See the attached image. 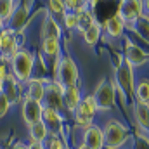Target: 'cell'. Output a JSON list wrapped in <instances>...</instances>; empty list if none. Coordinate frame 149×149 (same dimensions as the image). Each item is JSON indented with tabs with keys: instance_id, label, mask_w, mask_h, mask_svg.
<instances>
[{
	"instance_id": "24",
	"label": "cell",
	"mask_w": 149,
	"mask_h": 149,
	"mask_svg": "<svg viewBox=\"0 0 149 149\" xmlns=\"http://www.w3.org/2000/svg\"><path fill=\"white\" fill-rule=\"evenodd\" d=\"M134 94H135L137 102L148 104V101H149V81H148V78H141V80L134 85Z\"/></svg>"
},
{
	"instance_id": "35",
	"label": "cell",
	"mask_w": 149,
	"mask_h": 149,
	"mask_svg": "<svg viewBox=\"0 0 149 149\" xmlns=\"http://www.w3.org/2000/svg\"><path fill=\"white\" fill-rule=\"evenodd\" d=\"M76 149H87V148H85V146H81V144H80V146H78V148H76Z\"/></svg>"
},
{
	"instance_id": "26",
	"label": "cell",
	"mask_w": 149,
	"mask_h": 149,
	"mask_svg": "<svg viewBox=\"0 0 149 149\" xmlns=\"http://www.w3.org/2000/svg\"><path fill=\"white\" fill-rule=\"evenodd\" d=\"M17 2H12V0H0V19L2 21H9L14 9H16Z\"/></svg>"
},
{
	"instance_id": "5",
	"label": "cell",
	"mask_w": 149,
	"mask_h": 149,
	"mask_svg": "<svg viewBox=\"0 0 149 149\" xmlns=\"http://www.w3.org/2000/svg\"><path fill=\"white\" fill-rule=\"evenodd\" d=\"M63 92L64 88L54 81V80H47L45 81V90H43V97H42V108H50L61 113L63 109Z\"/></svg>"
},
{
	"instance_id": "9",
	"label": "cell",
	"mask_w": 149,
	"mask_h": 149,
	"mask_svg": "<svg viewBox=\"0 0 149 149\" xmlns=\"http://www.w3.org/2000/svg\"><path fill=\"white\" fill-rule=\"evenodd\" d=\"M17 50L19 49H17V35H16V31L10 30V28H3L0 31V57L9 63L16 56Z\"/></svg>"
},
{
	"instance_id": "29",
	"label": "cell",
	"mask_w": 149,
	"mask_h": 149,
	"mask_svg": "<svg viewBox=\"0 0 149 149\" xmlns=\"http://www.w3.org/2000/svg\"><path fill=\"white\" fill-rule=\"evenodd\" d=\"M76 21H78L76 12H70V10H66V12L63 14V23H64V26H66L68 30H76Z\"/></svg>"
},
{
	"instance_id": "2",
	"label": "cell",
	"mask_w": 149,
	"mask_h": 149,
	"mask_svg": "<svg viewBox=\"0 0 149 149\" xmlns=\"http://www.w3.org/2000/svg\"><path fill=\"white\" fill-rule=\"evenodd\" d=\"M80 71L78 66L71 57L64 56V57H57L56 59V71H54V81H57L63 88L66 87H74L78 83Z\"/></svg>"
},
{
	"instance_id": "10",
	"label": "cell",
	"mask_w": 149,
	"mask_h": 149,
	"mask_svg": "<svg viewBox=\"0 0 149 149\" xmlns=\"http://www.w3.org/2000/svg\"><path fill=\"white\" fill-rule=\"evenodd\" d=\"M0 92L7 97V101L10 102V106L21 102V94H23V85L12 76V74H5L0 80Z\"/></svg>"
},
{
	"instance_id": "22",
	"label": "cell",
	"mask_w": 149,
	"mask_h": 149,
	"mask_svg": "<svg viewBox=\"0 0 149 149\" xmlns=\"http://www.w3.org/2000/svg\"><path fill=\"white\" fill-rule=\"evenodd\" d=\"M104 28H106V31H108V35L113 38H121L123 37V31H125V24L120 21V17L114 14L111 16L106 23H104Z\"/></svg>"
},
{
	"instance_id": "1",
	"label": "cell",
	"mask_w": 149,
	"mask_h": 149,
	"mask_svg": "<svg viewBox=\"0 0 149 149\" xmlns=\"http://www.w3.org/2000/svg\"><path fill=\"white\" fill-rule=\"evenodd\" d=\"M35 66V56L33 52L26 50V49H19L16 52V56L9 61V73L12 74L21 85L24 81H28L31 78V71Z\"/></svg>"
},
{
	"instance_id": "4",
	"label": "cell",
	"mask_w": 149,
	"mask_h": 149,
	"mask_svg": "<svg viewBox=\"0 0 149 149\" xmlns=\"http://www.w3.org/2000/svg\"><path fill=\"white\" fill-rule=\"evenodd\" d=\"M92 97H94V102H95L97 111H109V109H113L114 97H116V85H114V81L113 80H108V78L102 80L95 87Z\"/></svg>"
},
{
	"instance_id": "32",
	"label": "cell",
	"mask_w": 149,
	"mask_h": 149,
	"mask_svg": "<svg viewBox=\"0 0 149 149\" xmlns=\"http://www.w3.org/2000/svg\"><path fill=\"white\" fill-rule=\"evenodd\" d=\"M28 149H45L43 144H38V142H30V144H26Z\"/></svg>"
},
{
	"instance_id": "31",
	"label": "cell",
	"mask_w": 149,
	"mask_h": 149,
	"mask_svg": "<svg viewBox=\"0 0 149 149\" xmlns=\"http://www.w3.org/2000/svg\"><path fill=\"white\" fill-rule=\"evenodd\" d=\"M5 74H9V63L0 57V80H2Z\"/></svg>"
},
{
	"instance_id": "7",
	"label": "cell",
	"mask_w": 149,
	"mask_h": 149,
	"mask_svg": "<svg viewBox=\"0 0 149 149\" xmlns=\"http://www.w3.org/2000/svg\"><path fill=\"white\" fill-rule=\"evenodd\" d=\"M97 113V108H95V102H94V97L92 95H85L81 97L78 108L74 109V118H76V123L81 125L83 128L85 127H90L92 121H94V116Z\"/></svg>"
},
{
	"instance_id": "11",
	"label": "cell",
	"mask_w": 149,
	"mask_h": 149,
	"mask_svg": "<svg viewBox=\"0 0 149 149\" xmlns=\"http://www.w3.org/2000/svg\"><path fill=\"white\" fill-rule=\"evenodd\" d=\"M40 121L45 125V128L49 130L50 135H59L61 130H63V114L56 109H50V108H42V116H40Z\"/></svg>"
},
{
	"instance_id": "12",
	"label": "cell",
	"mask_w": 149,
	"mask_h": 149,
	"mask_svg": "<svg viewBox=\"0 0 149 149\" xmlns=\"http://www.w3.org/2000/svg\"><path fill=\"white\" fill-rule=\"evenodd\" d=\"M81 146H85L87 149H104V139H102L101 127H95V125L85 127L81 134Z\"/></svg>"
},
{
	"instance_id": "15",
	"label": "cell",
	"mask_w": 149,
	"mask_h": 149,
	"mask_svg": "<svg viewBox=\"0 0 149 149\" xmlns=\"http://www.w3.org/2000/svg\"><path fill=\"white\" fill-rule=\"evenodd\" d=\"M45 78H30L28 81H24L23 85L26 87L24 90V97L28 99H33L37 102H42V97H43V90H45Z\"/></svg>"
},
{
	"instance_id": "33",
	"label": "cell",
	"mask_w": 149,
	"mask_h": 149,
	"mask_svg": "<svg viewBox=\"0 0 149 149\" xmlns=\"http://www.w3.org/2000/svg\"><path fill=\"white\" fill-rule=\"evenodd\" d=\"M9 149H28V146L24 142H16V144H12Z\"/></svg>"
},
{
	"instance_id": "27",
	"label": "cell",
	"mask_w": 149,
	"mask_h": 149,
	"mask_svg": "<svg viewBox=\"0 0 149 149\" xmlns=\"http://www.w3.org/2000/svg\"><path fill=\"white\" fill-rule=\"evenodd\" d=\"M47 7H49V12H50V16L52 14H59V16H63L64 12H66V9H64V2H59V0H50V2H47Z\"/></svg>"
},
{
	"instance_id": "23",
	"label": "cell",
	"mask_w": 149,
	"mask_h": 149,
	"mask_svg": "<svg viewBox=\"0 0 149 149\" xmlns=\"http://www.w3.org/2000/svg\"><path fill=\"white\" fill-rule=\"evenodd\" d=\"M76 16H78V21H76V30L83 35V33H85V31H87V30H88L94 23H95V17H94V14H92L87 7H85V9H81Z\"/></svg>"
},
{
	"instance_id": "28",
	"label": "cell",
	"mask_w": 149,
	"mask_h": 149,
	"mask_svg": "<svg viewBox=\"0 0 149 149\" xmlns=\"http://www.w3.org/2000/svg\"><path fill=\"white\" fill-rule=\"evenodd\" d=\"M45 141H47V148L45 149H66L63 139H61L59 135H50V134H49V137H47ZM43 144H45V142H43Z\"/></svg>"
},
{
	"instance_id": "16",
	"label": "cell",
	"mask_w": 149,
	"mask_h": 149,
	"mask_svg": "<svg viewBox=\"0 0 149 149\" xmlns=\"http://www.w3.org/2000/svg\"><path fill=\"white\" fill-rule=\"evenodd\" d=\"M28 16H30V7L26 5V3H17L16 5V9H14V12H12V16H10V30H14L16 33L17 31H21L24 26H26V23H28Z\"/></svg>"
},
{
	"instance_id": "17",
	"label": "cell",
	"mask_w": 149,
	"mask_h": 149,
	"mask_svg": "<svg viewBox=\"0 0 149 149\" xmlns=\"http://www.w3.org/2000/svg\"><path fill=\"white\" fill-rule=\"evenodd\" d=\"M81 92L78 88V85L74 87H66L64 92H63V109H68V111H74L81 101Z\"/></svg>"
},
{
	"instance_id": "30",
	"label": "cell",
	"mask_w": 149,
	"mask_h": 149,
	"mask_svg": "<svg viewBox=\"0 0 149 149\" xmlns=\"http://www.w3.org/2000/svg\"><path fill=\"white\" fill-rule=\"evenodd\" d=\"M9 109H10V102H9L7 97L0 92V118H3V116L9 113Z\"/></svg>"
},
{
	"instance_id": "6",
	"label": "cell",
	"mask_w": 149,
	"mask_h": 149,
	"mask_svg": "<svg viewBox=\"0 0 149 149\" xmlns=\"http://www.w3.org/2000/svg\"><path fill=\"white\" fill-rule=\"evenodd\" d=\"M123 54H125V63L134 70L137 66H144L148 63V52L139 47L137 43H134L132 38H125V49H123Z\"/></svg>"
},
{
	"instance_id": "8",
	"label": "cell",
	"mask_w": 149,
	"mask_h": 149,
	"mask_svg": "<svg viewBox=\"0 0 149 149\" xmlns=\"http://www.w3.org/2000/svg\"><path fill=\"white\" fill-rule=\"evenodd\" d=\"M120 21L127 26H132L139 17H142V2H135V0H123L118 7V14Z\"/></svg>"
},
{
	"instance_id": "21",
	"label": "cell",
	"mask_w": 149,
	"mask_h": 149,
	"mask_svg": "<svg viewBox=\"0 0 149 149\" xmlns=\"http://www.w3.org/2000/svg\"><path fill=\"white\" fill-rule=\"evenodd\" d=\"M134 118H135L139 128H142V130L148 132V123H149V108H148V104L135 102V104H134Z\"/></svg>"
},
{
	"instance_id": "34",
	"label": "cell",
	"mask_w": 149,
	"mask_h": 149,
	"mask_svg": "<svg viewBox=\"0 0 149 149\" xmlns=\"http://www.w3.org/2000/svg\"><path fill=\"white\" fill-rule=\"evenodd\" d=\"M2 30H3V21L0 19V31H2Z\"/></svg>"
},
{
	"instance_id": "18",
	"label": "cell",
	"mask_w": 149,
	"mask_h": 149,
	"mask_svg": "<svg viewBox=\"0 0 149 149\" xmlns=\"http://www.w3.org/2000/svg\"><path fill=\"white\" fill-rule=\"evenodd\" d=\"M61 26L59 23L56 21L54 16L47 14L43 17V23H42V38H56V40H61Z\"/></svg>"
},
{
	"instance_id": "3",
	"label": "cell",
	"mask_w": 149,
	"mask_h": 149,
	"mask_svg": "<svg viewBox=\"0 0 149 149\" xmlns=\"http://www.w3.org/2000/svg\"><path fill=\"white\" fill-rule=\"evenodd\" d=\"M101 130H102L104 148H108V149H120L121 144H123V142L127 141V137H128V128H127L121 121H118V120L108 121L106 127L101 128Z\"/></svg>"
},
{
	"instance_id": "20",
	"label": "cell",
	"mask_w": 149,
	"mask_h": 149,
	"mask_svg": "<svg viewBox=\"0 0 149 149\" xmlns=\"http://www.w3.org/2000/svg\"><path fill=\"white\" fill-rule=\"evenodd\" d=\"M28 137H30V142L43 144L45 139L49 137V130L45 128V125L42 121H37V123H33V125L28 127Z\"/></svg>"
},
{
	"instance_id": "19",
	"label": "cell",
	"mask_w": 149,
	"mask_h": 149,
	"mask_svg": "<svg viewBox=\"0 0 149 149\" xmlns=\"http://www.w3.org/2000/svg\"><path fill=\"white\" fill-rule=\"evenodd\" d=\"M40 49H42V54L45 57H56L57 59L61 56V40H56V38H42Z\"/></svg>"
},
{
	"instance_id": "25",
	"label": "cell",
	"mask_w": 149,
	"mask_h": 149,
	"mask_svg": "<svg viewBox=\"0 0 149 149\" xmlns=\"http://www.w3.org/2000/svg\"><path fill=\"white\" fill-rule=\"evenodd\" d=\"M101 31H102V28H101V24L95 21L81 37H83V42L87 43V45H90V47H94L97 42H99V38H101Z\"/></svg>"
},
{
	"instance_id": "14",
	"label": "cell",
	"mask_w": 149,
	"mask_h": 149,
	"mask_svg": "<svg viewBox=\"0 0 149 149\" xmlns=\"http://www.w3.org/2000/svg\"><path fill=\"white\" fill-rule=\"evenodd\" d=\"M21 111H23L24 123L30 127V125L40 121V116H42V104L37 102V101H33V99L24 97V99L21 101Z\"/></svg>"
},
{
	"instance_id": "13",
	"label": "cell",
	"mask_w": 149,
	"mask_h": 149,
	"mask_svg": "<svg viewBox=\"0 0 149 149\" xmlns=\"http://www.w3.org/2000/svg\"><path fill=\"white\" fill-rule=\"evenodd\" d=\"M123 92L127 94H134V85H135V80H134V70L123 61L118 70H116V83Z\"/></svg>"
}]
</instances>
